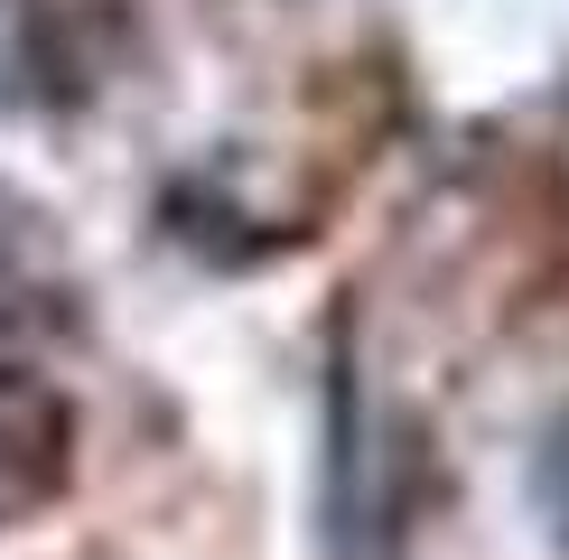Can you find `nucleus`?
Masks as SVG:
<instances>
[{"instance_id": "nucleus-1", "label": "nucleus", "mask_w": 569, "mask_h": 560, "mask_svg": "<svg viewBox=\"0 0 569 560\" xmlns=\"http://www.w3.org/2000/svg\"><path fill=\"white\" fill-rule=\"evenodd\" d=\"M66 458H76V420H66L57 383H38V373H0V523H19L29 504L57 496Z\"/></svg>"}]
</instances>
